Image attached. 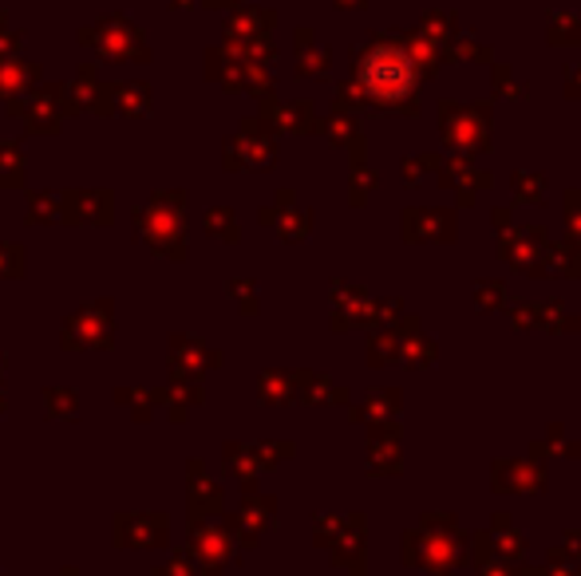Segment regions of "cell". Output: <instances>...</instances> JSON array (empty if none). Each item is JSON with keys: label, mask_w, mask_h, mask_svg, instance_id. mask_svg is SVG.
I'll return each mask as SVG.
<instances>
[{"label": "cell", "mask_w": 581, "mask_h": 576, "mask_svg": "<svg viewBox=\"0 0 581 576\" xmlns=\"http://www.w3.org/2000/svg\"><path fill=\"white\" fill-rule=\"evenodd\" d=\"M419 80H424V72H419L408 40L380 37L356 52V88H360L364 103H373V107L380 111L404 107L408 115H416L419 107L411 103V95H416Z\"/></svg>", "instance_id": "obj_1"}, {"label": "cell", "mask_w": 581, "mask_h": 576, "mask_svg": "<svg viewBox=\"0 0 581 576\" xmlns=\"http://www.w3.org/2000/svg\"><path fill=\"white\" fill-rule=\"evenodd\" d=\"M419 37L431 40V44H447V40L459 37V20H455L451 12H427V17L419 20Z\"/></svg>", "instance_id": "obj_11"}, {"label": "cell", "mask_w": 581, "mask_h": 576, "mask_svg": "<svg viewBox=\"0 0 581 576\" xmlns=\"http://www.w3.org/2000/svg\"><path fill=\"white\" fill-rule=\"evenodd\" d=\"M546 269L562 272V277H581V249L573 241L546 245Z\"/></svg>", "instance_id": "obj_10"}, {"label": "cell", "mask_w": 581, "mask_h": 576, "mask_svg": "<svg viewBox=\"0 0 581 576\" xmlns=\"http://www.w3.org/2000/svg\"><path fill=\"white\" fill-rule=\"evenodd\" d=\"M475 305H479L482 312L502 308L507 305V285H502V280H479V285H475Z\"/></svg>", "instance_id": "obj_13"}, {"label": "cell", "mask_w": 581, "mask_h": 576, "mask_svg": "<svg viewBox=\"0 0 581 576\" xmlns=\"http://www.w3.org/2000/svg\"><path fill=\"white\" fill-rule=\"evenodd\" d=\"M373 466L384 470V474H391V470H400V439H396V434H388V439L376 442Z\"/></svg>", "instance_id": "obj_15"}, {"label": "cell", "mask_w": 581, "mask_h": 576, "mask_svg": "<svg viewBox=\"0 0 581 576\" xmlns=\"http://www.w3.org/2000/svg\"><path fill=\"white\" fill-rule=\"evenodd\" d=\"M495 91H499V95H510V100H527L530 83H518L514 75H510V68H495Z\"/></svg>", "instance_id": "obj_17"}, {"label": "cell", "mask_w": 581, "mask_h": 576, "mask_svg": "<svg viewBox=\"0 0 581 576\" xmlns=\"http://www.w3.org/2000/svg\"><path fill=\"white\" fill-rule=\"evenodd\" d=\"M546 28H550V44H554V48H573V44H581V20L570 17V12H550Z\"/></svg>", "instance_id": "obj_12"}, {"label": "cell", "mask_w": 581, "mask_h": 576, "mask_svg": "<svg viewBox=\"0 0 581 576\" xmlns=\"http://www.w3.org/2000/svg\"><path fill=\"white\" fill-rule=\"evenodd\" d=\"M491 486L499 494H538L546 486V470L538 462H518V459H502L491 470Z\"/></svg>", "instance_id": "obj_5"}, {"label": "cell", "mask_w": 581, "mask_h": 576, "mask_svg": "<svg viewBox=\"0 0 581 576\" xmlns=\"http://www.w3.org/2000/svg\"><path fill=\"white\" fill-rule=\"evenodd\" d=\"M467 553H471L467 533L447 514H436V517L427 514L424 522H419V529L408 537V560L431 576H447L455 565H463Z\"/></svg>", "instance_id": "obj_2"}, {"label": "cell", "mask_w": 581, "mask_h": 576, "mask_svg": "<svg viewBox=\"0 0 581 576\" xmlns=\"http://www.w3.org/2000/svg\"><path fill=\"white\" fill-rule=\"evenodd\" d=\"M388 351H391V340H376V356H373V363H388V360H391Z\"/></svg>", "instance_id": "obj_21"}, {"label": "cell", "mask_w": 581, "mask_h": 576, "mask_svg": "<svg viewBox=\"0 0 581 576\" xmlns=\"http://www.w3.org/2000/svg\"><path fill=\"white\" fill-rule=\"evenodd\" d=\"M455 214L451 209H408V241H451Z\"/></svg>", "instance_id": "obj_6"}, {"label": "cell", "mask_w": 581, "mask_h": 576, "mask_svg": "<svg viewBox=\"0 0 581 576\" xmlns=\"http://www.w3.org/2000/svg\"><path fill=\"white\" fill-rule=\"evenodd\" d=\"M439 166H444V158H439V154H416V158L408 163V182H411V186H419L427 174H439Z\"/></svg>", "instance_id": "obj_16"}, {"label": "cell", "mask_w": 581, "mask_h": 576, "mask_svg": "<svg viewBox=\"0 0 581 576\" xmlns=\"http://www.w3.org/2000/svg\"><path fill=\"white\" fill-rule=\"evenodd\" d=\"M565 95H570V100H581V63H573L570 72H565Z\"/></svg>", "instance_id": "obj_19"}, {"label": "cell", "mask_w": 581, "mask_h": 576, "mask_svg": "<svg viewBox=\"0 0 581 576\" xmlns=\"http://www.w3.org/2000/svg\"><path fill=\"white\" fill-rule=\"evenodd\" d=\"M439 182H444V186H451V189H459V198L471 206L475 189L491 186V174L475 171L471 163H463V158H459V163H444V166H439Z\"/></svg>", "instance_id": "obj_8"}, {"label": "cell", "mask_w": 581, "mask_h": 576, "mask_svg": "<svg viewBox=\"0 0 581 576\" xmlns=\"http://www.w3.org/2000/svg\"><path fill=\"white\" fill-rule=\"evenodd\" d=\"M400 356H404V363H411V368H427V363H436V340L419 336L416 316L408 320V340H400Z\"/></svg>", "instance_id": "obj_9"}, {"label": "cell", "mask_w": 581, "mask_h": 576, "mask_svg": "<svg viewBox=\"0 0 581 576\" xmlns=\"http://www.w3.org/2000/svg\"><path fill=\"white\" fill-rule=\"evenodd\" d=\"M510 182H514V198L518 202H534V206H538V202H546V194H542L546 178H542V174H522V171H518Z\"/></svg>", "instance_id": "obj_14"}, {"label": "cell", "mask_w": 581, "mask_h": 576, "mask_svg": "<svg viewBox=\"0 0 581 576\" xmlns=\"http://www.w3.org/2000/svg\"><path fill=\"white\" fill-rule=\"evenodd\" d=\"M565 222H570L573 237H581V189H570V198H565Z\"/></svg>", "instance_id": "obj_18"}, {"label": "cell", "mask_w": 581, "mask_h": 576, "mask_svg": "<svg viewBox=\"0 0 581 576\" xmlns=\"http://www.w3.org/2000/svg\"><path fill=\"white\" fill-rule=\"evenodd\" d=\"M499 253L502 261L514 265L518 272H530V277H542L546 272V237L542 229H502L499 234Z\"/></svg>", "instance_id": "obj_4"}, {"label": "cell", "mask_w": 581, "mask_h": 576, "mask_svg": "<svg viewBox=\"0 0 581 576\" xmlns=\"http://www.w3.org/2000/svg\"><path fill=\"white\" fill-rule=\"evenodd\" d=\"M439 126H444V143L459 154H479V151H487V143H491V111L487 107L444 103Z\"/></svg>", "instance_id": "obj_3"}, {"label": "cell", "mask_w": 581, "mask_h": 576, "mask_svg": "<svg viewBox=\"0 0 581 576\" xmlns=\"http://www.w3.org/2000/svg\"><path fill=\"white\" fill-rule=\"evenodd\" d=\"M546 576H578V568H570L565 560H554V568H546Z\"/></svg>", "instance_id": "obj_22"}, {"label": "cell", "mask_w": 581, "mask_h": 576, "mask_svg": "<svg viewBox=\"0 0 581 576\" xmlns=\"http://www.w3.org/2000/svg\"><path fill=\"white\" fill-rule=\"evenodd\" d=\"M482 576H518V573L510 560H487V565H482Z\"/></svg>", "instance_id": "obj_20"}, {"label": "cell", "mask_w": 581, "mask_h": 576, "mask_svg": "<svg viewBox=\"0 0 581 576\" xmlns=\"http://www.w3.org/2000/svg\"><path fill=\"white\" fill-rule=\"evenodd\" d=\"M514 328H546V332H565L573 328L565 305H554V300H538V305H518L514 308Z\"/></svg>", "instance_id": "obj_7"}]
</instances>
